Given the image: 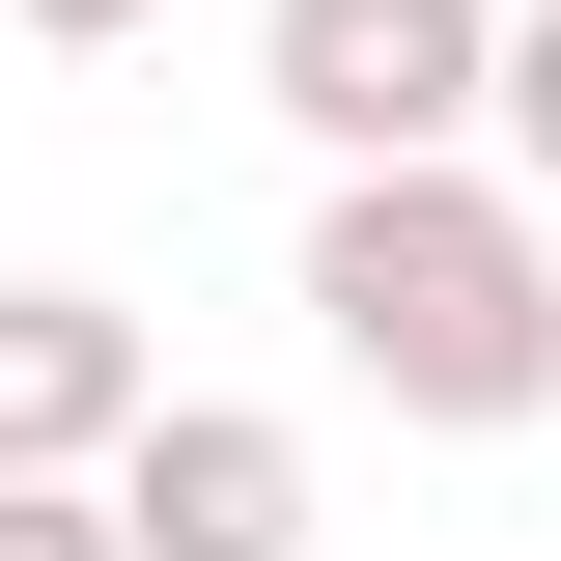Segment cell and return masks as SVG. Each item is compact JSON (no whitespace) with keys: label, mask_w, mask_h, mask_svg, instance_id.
<instances>
[{"label":"cell","mask_w":561,"mask_h":561,"mask_svg":"<svg viewBox=\"0 0 561 561\" xmlns=\"http://www.w3.org/2000/svg\"><path fill=\"white\" fill-rule=\"evenodd\" d=\"M309 337L365 365L393 421H534L561 393V225H534V169H337L309 197Z\"/></svg>","instance_id":"6da1fadb"},{"label":"cell","mask_w":561,"mask_h":561,"mask_svg":"<svg viewBox=\"0 0 561 561\" xmlns=\"http://www.w3.org/2000/svg\"><path fill=\"white\" fill-rule=\"evenodd\" d=\"M478 140H505V169L561 197V0H505V113H478Z\"/></svg>","instance_id":"5b68a950"},{"label":"cell","mask_w":561,"mask_h":561,"mask_svg":"<svg viewBox=\"0 0 561 561\" xmlns=\"http://www.w3.org/2000/svg\"><path fill=\"white\" fill-rule=\"evenodd\" d=\"M0 28H57V57H113V28H169V0H0Z\"/></svg>","instance_id":"52a82bcc"},{"label":"cell","mask_w":561,"mask_h":561,"mask_svg":"<svg viewBox=\"0 0 561 561\" xmlns=\"http://www.w3.org/2000/svg\"><path fill=\"white\" fill-rule=\"evenodd\" d=\"M169 393L140 365V309H84V280H0V478H113V421Z\"/></svg>","instance_id":"277c9868"},{"label":"cell","mask_w":561,"mask_h":561,"mask_svg":"<svg viewBox=\"0 0 561 561\" xmlns=\"http://www.w3.org/2000/svg\"><path fill=\"white\" fill-rule=\"evenodd\" d=\"M0 561H140V534H113V478H0Z\"/></svg>","instance_id":"8992f818"},{"label":"cell","mask_w":561,"mask_h":561,"mask_svg":"<svg viewBox=\"0 0 561 561\" xmlns=\"http://www.w3.org/2000/svg\"><path fill=\"white\" fill-rule=\"evenodd\" d=\"M113 534L140 561H309V449H280L253 393H140L113 421Z\"/></svg>","instance_id":"3957f363"},{"label":"cell","mask_w":561,"mask_h":561,"mask_svg":"<svg viewBox=\"0 0 561 561\" xmlns=\"http://www.w3.org/2000/svg\"><path fill=\"white\" fill-rule=\"evenodd\" d=\"M253 84L337 140V169H421V140H478V113H505V0H280Z\"/></svg>","instance_id":"7a4b0ae2"}]
</instances>
